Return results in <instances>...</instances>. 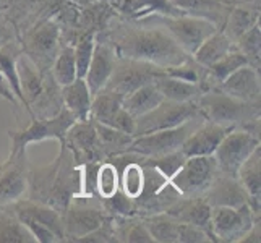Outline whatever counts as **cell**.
Wrapping results in <instances>:
<instances>
[{"instance_id":"26","label":"cell","mask_w":261,"mask_h":243,"mask_svg":"<svg viewBox=\"0 0 261 243\" xmlns=\"http://www.w3.org/2000/svg\"><path fill=\"white\" fill-rule=\"evenodd\" d=\"M256 23H259V8L240 0V2L232 4L221 30L236 42L242 34L247 33Z\"/></svg>"},{"instance_id":"34","label":"cell","mask_w":261,"mask_h":243,"mask_svg":"<svg viewBox=\"0 0 261 243\" xmlns=\"http://www.w3.org/2000/svg\"><path fill=\"white\" fill-rule=\"evenodd\" d=\"M76 76V64H75V52L71 44H67L65 47L57 53L52 64V79L57 86L70 85Z\"/></svg>"},{"instance_id":"17","label":"cell","mask_w":261,"mask_h":243,"mask_svg":"<svg viewBox=\"0 0 261 243\" xmlns=\"http://www.w3.org/2000/svg\"><path fill=\"white\" fill-rule=\"evenodd\" d=\"M115 59H117V56H115L114 49L111 47V44L101 42L96 39L93 57H91L88 71L85 75V81H86V85L93 96L106 88L107 81H109V78L112 75Z\"/></svg>"},{"instance_id":"3","label":"cell","mask_w":261,"mask_h":243,"mask_svg":"<svg viewBox=\"0 0 261 243\" xmlns=\"http://www.w3.org/2000/svg\"><path fill=\"white\" fill-rule=\"evenodd\" d=\"M76 122L70 111H67L64 105L62 109L52 117L47 119H33L31 125L28 128L20 130V131H8V138H10V154H26V146L30 143H38L44 140H57L60 146H64L65 143V134L68 128Z\"/></svg>"},{"instance_id":"42","label":"cell","mask_w":261,"mask_h":243,"mask_svg":"<svg viewBox=\"0 0 261 243\" xmlns=\"http://www.w3.org/2000/svg\"><path fill=\"white\" fill-rule=\"evenodd\" d=\"M23 226L28 229V232L33 235L34 241H39V243H54V241H59L57 235L54 233L50 229H47L46 226L42 224L36 222L33 219H26V218H18Z\"/></svg>"},{"instance_id":"5","label":"cell","mask_w":261,"mask_h":243,"mask_svg":"<svg viewBox=\"0 0 261 243\" xmlns=\"http://www.w3.org/2000/svg\"><path fill=\"white\" fill-rule=\"evenodd\" d=\"M156 23L163 24V28L172 36L174 41L182 47L188 56L201 46V42L219 30L213 21L195 15H178V16H152Z\"/></svg>"},{"instance_id":"9","label":"cell","mask_w":261,"mask_h":243,"mask_svg":"<svg viewBox=\"0 0 261 243\" xmlns=\"http://www.w3.org/2000/svg\"><path fill=\"white\" fill-rule=\"evenodd\" d=\"M161 75H164L163 67L148 64V62L117 57L112 75L106 88L122 96H127L140 86L152 83Z\"/></svg>"},{"instance_id":"8","label":"cell","mask_w":261,"mask_h":243,"mask_svg":"<svg viewBox=\"0 0 261 243\" xmlns=\"http://www.w3.org/2000/svg\"><path fill=\"white\" fill-rule=\"evenodd\" d=\"M218 174L213 156H193L185 159L170 183L182 196H203Z\"/></svg>"},{"instance_id":"28","label":"cell","mask_w":261,"mask_h":243,"mask_svg":"<svg viewBox=\"0 0 261 243\" xmlns=\"http://www.w3.org/2000/svg\"><path fill=\"white\" fill-rule=\"evenodd\" d=\"M232 49H236V42H233L222 30H216L211 36H208V38L201 42V46L192 53V59L198 65L208 68L214 62H218L219 59L226 56V53H229Z\"/></svg>"},{"instance_id":"19","label":"cell","mask_w":261,"mask_h":243,"mask_svg":"<svg viewBox=\"0 0 261 243\" xmlns=\"http://www.w3.org/2000/svg\"><path fill=\"white\" fill-rule=\"evenodd\" d=\"M218 89L247 102H259V71L244 65L219 83Z\"/></svg>"},{"instance_id":"31","label":"cell","mask_w":261,"mask_h":243,"mask_svg":"<svg viewBox=\"0 0 261 243\" xmlns=\"http://www.w3.org/2000/svg\"><path fill=\"white\" fill-rule=\"evenodd\" d=\"M122 99L123 96L112 91V89H101L97 94L93 96L89 119L102 125H111L115 114L122 109Z\"/></svg>"},{"instance_id":"29","label":"cell","mask_w":261,"mask_h":243,"mask_svg":"<svg viewBox=\"0 0 261 243\" xmlns=\"http://www.w3.org/2000/svg\"><path fill=\"white\" fill-rule=\"evenodd\" d=\"M154 86L158 91L163 94L164 99L177 102H187V101H198V97L203 94V88L196 83H188V81L178 79L169 75H161L154 81Z\"/></svg>"},{"instance_id":"11","label":"cell","mask_w":261,"mask_h":243,"mask_svg":"<svg viewBox=\"0 0 261 243\" xmlns=\"http://www.w3.org/2000/svg\"><path fill=\"white\" fill-rule=\"evenodd\" d=\"M64 146L70 149L71 159H80L86 162H101L102 149L99 145L94 122L91 119L75 122L65 134Z\"/></svg>"},{"instance_id":"6","label":"cell","mask_w":261,"mask_h":243,"mask_svg":"<svg viewBox=\"0 0 261 243\" xmlns=\"http://www.w3.org/2000/svg\"><path fill=\"white\" fill-rule=\"evenodd\" d=\"M259 146V138L244 128H232L214 151V160L221 175L236 177L244 160Z\"/></svg>"},{"instance_id":"2","label":"cell","mask_w":261,"mask_h":243,"mask_svg":"<svg viewBox=\"0 0 261 243\" xmlns=\"http://www.w3.org/2000/svg\"><path fill=\"white\" fill-rule=\"evenodd\" d=\"M204 120L239 128L244 123L259 119V102H247L214 88L204 91L196 101Z\"/></svg>"},{"instance_id":"25","label":"cell","mask_w":261,"mask_h":243,"mask_svg":"<svg viewBox=\"0 0 261 243\" xmlns=\"http://www.w3.org/2000/svg\"><path fill=\"white\" fill-rule=\"evenodd\" d=\"M60 96L62 101H64V107L73 114L78 122L89 119L93 94L89 91L85 78H75L70 85L62 86Z\"/></svg>"},{"instance_id":"24","label":"cell","mask_w":261,"mask_h":243,"mask_svg":"<svg viewBox=\"0 0 261 243\" xmlns=\"http://www.w3.org/2000/svg\"><path fill=\"white\" fill-rule=\"evenodd\" d=\"M184 13L201 16L213 21L221 30L232 7L229 0H170Z\"/></svg>"},{"instance_id":"15","label":"cell","mask_w":261,"mask_h":243,"mask_svg":"<svg viewBox=\"0 0 261 243\" xmlns=\"http://www.w3.org/2000/svg\"><path fill=\"white\" fill-rule=\"evenodd\" d=\"M180 222L193 224L203 229L210 235L211 241H216L211 229V204L204 196H180L164 211Z\"/></svg>"},{"instance_id":"10","label":"cell","mask_w":261,"mask_h":243,"mask_svg":"<svg viewBox=\"0 0 261 243\" xmlns=\"http://www.w3.org/2000/svg\"><path fill=\"white\" fill-rule=\"evenodd\" d=\"M259 218L253 214L250 204L242 208L214 206L211 208V229L216 241H239Z\"/></svg>"},{"instance_id":"46","label":"cell","mask_w":261,"mask_h":243,"mask_svg":"<svg viewBox=\"0 0 261 243\" xmlns=\"http://www.w3.org/2000/svg\"><path fill=\"white\" fill-rule=\"evenodd\" d=\"M0 97H4V99H7V101H10V102H16V97H15V94L12 93V89L8 88V85H7V81L4 79V76L0 75Z\"/></svg>"},{"instance_id":"16","label":"cell","mask_w":261,"mask_h":243,"mask_svg":"<svg viewBox=\"0 0 261 243\" xmlns=\"http://www.w3.org/2000/svg\"><path fill=\"white\" fill-rule=\"evenodd\" d=\"M206 201L214 206H227V208H242L250 204L245 188L236 177H227L218 174L203 195Z\"/></svg>"},{"instance_id":"38","label":"cell","mask_w":261,"mask_h":243,"mask_svg":"<svg viewBox=\"0 0 261 243\" xmlns=\"http://www.w3.org/2000/svg\"><path fill=\"white\" fill-rule=\"evenodd\" d=\"M185 156L184 152L177 149V151H172V152H167V154H163V156H156V157H141V164L145 166H151L154 167L159 174H163L166 178H172V175L177 172V170L182 167V164L185 162Z\"/></svg>"},{"instance_id":"45","label":"cell","mask_w":261,"mask_h":243,"mask_svg":"<svg viewBox=\"0 0 261 243\" xmlns=\"http://www.w3.org/2000/svg\"><path fill=\"white\" fill-rule=\"evenodd\" d=\"M259 235H261V226H259V219H258L251 224V227L245 232V235L239 240V243H259L261 241Z\"/></svg>"},{"instance_id":"4","label":"cell","mask_w":261,"mask_h":243,"mask_svg":"<svg viewBox=\"0 0 261 243\" xmlns=\"http://www.w3.org/2000/svg\"><path fill=\"white\" fill-rule=\"evenodd\" d=\"M193 119H203L196 101L177 102V101L163 99V102L158 104L152 111L138 117L137 123H135L133 137H140V134H146L159 130L175 128Z\"/></svg>"},{"instance_id":"20","label":"cell","mask_w":261,"mask_h":243,"mask_svg":"<svg viewBox=\"0 0 261 243\" xmlns=\"http://www.w3.org/2000/svg\"><path fill=\"white\" fill-rule=\"evenodd\" d=\"M59 38L60 30L54 21H44L28 34L26 52L33 57H38V60L34 62L36 67H39L42 62H49L54 59V53L59 46Z\"/></svg>"},{"instance_id":"7","label":"cell","mask_w":261,"mask_h":243,"mask_svg":"<svg viewBox=\"0 0 261 243\" xmlns=\"http://www.w3.org/2000/svg\"><path fill=\"white\" fill-rule=\"evenodd\" d=\"M204 119H193L188 120L184 125L169 130H159L146 134H140V137H133L127 152H135L143 157H156L163 156L167 152L177 151L182 146V143L187 140L198 125Z\"/></svg>"},{"instance_id":"47","label":"cell","mask_w":261,"mask_h":243,"mask_svg":"<svg viewBox=\"0 0 261 243\" xmlns=\"http://www.w3.org/2000/svg\"><path fill=\"white\" fill-rule=\"evenodd\" d=\"M109 2H111V4H117V5H120L122 0H109Z\"/></svg>"},{"instance_id":"40","label":"cell","mask_w":261,"mask_h":243,"mask_svg":"<svg viewBox=\"0 0 261 243\" xmlns=\"http://www.w3.org/2000/svg\"><path fill=\"white\" fill-rule=\"evenodd\" d=\"M106 212H109L115 218H130V215L137 214V206L135 200L128 198L122 190H119L115 195H112L107 200H101Z\"/></svg>"},{"instance_id":"23","label":"cell","mask_w":261,"mask_h":243,"mask_svg":"<svg viewBox=\"0 0 261 243\" xmlns=\"http://www.w3.org/2000/svg\"><path fill=\"white\" fill-rule=\"evenodd\" d=\"M237 180L245 188L250 200V208L259 218V200H261V146H258L244 160L237 172Z\"/></svg>"},{"instance_id":"14","label":"cell","mask_w":261,"mask_h":243,"mask_svg":"<svg viewBox=\"0 0 261 243\" xmlns=\"http://www.w3.org/2000/svg\"><path fill=\"white\" fill-rule=\"evenodd\" d=\"M233 127H224V125L203 120L198 127L188 134L187 140L182 143L180 151L185 157L193 156H213L216 148L219 146L222 138L232 130Z\"/></svg>"},{"instance_id":"12","label":"cell","mask_w":261,"mask_h":243,"mask_svg":"<svg viewBox=\"0 0 261 243\" xmlns=\"http://www.w3.org/2000/svg\"><path fill=\"white\" fill-rule=\"evenodd\" d=\"M65 229V241H73L78 237L99 229L107 221L106 211L86 206L80 201H70L67 209L62 214Z\"/></svg>"},{"instance_id":"43","label":"cell","mask_w":261,"mask_h":243,"mask_svg":"<svg viewBox=\"0 0 261 243\" xmlns=\"http://www.w3.org/2000/svg\"><path fill=\"white\" fill-rule=\"evenodd\" d=\"M135 123H137V119H135V117L128 111H125L123 105H122V109L115 114L114 120L111 122L109 127H112L115 130H120V131L127 133V134H132V137H133V133H135Z\"/></svg>"},{"instance_id":"39","label":"cell","mask_w":261,"mask_h":243,"mask_svg":"<svg viewBox=\"0 0 261 243\" xmlns=\"http://www.w3.org/2000/svg\"><path fill=\"white\" fill-rule=\"evenodd\" d=\"M96 46V33H86L82 38L78 39V42L73 46L75 52V64H76V76L85 78L89 62H91L93 52Z\"/></svg>"},{"instance_id":"32","label":"cell","mask_w":261,"mask_h":243,"mask_svg":"<svg viewBox=\"0 0 261 243\" xmlns=\"http://www.w3.org/2000/svg\"><path fill=\"white\" fill-rule=\"evenodd\" d=\"M143 222L148 227L152 241L159 243H177L178 221L167 212H154L143 218Z\"/></svg>"},{"instance_id":"41","label":"cell","mask_w":261,"mask_h":243,"mask_svg":"<svg viewBox=\"0 0 261 243\" xmlns=\"http://www.w3.org/2000/svg\"><path fill=\"white\" fill-rule=\"evenodd\" d=\"M204 241H211V238L203 229L193 226V224L178 221L177 243H204Z\"/></svg>"},{"instance_id":"35","label":"cell","mask_w":261,"mask_h":243,"mask_svg":"<svg viewBox=\"0 0 261 243\" xmlns=\"http://www.w3.org/2000/svg\"><path fill=\"white\" fill-rule=\"evenodd\" d=\"M96 195L101 200H107L120 190V172L111 160L99 162L96 170Z\"/></svg>"},{"instance_id":"27","label":"cell","mask_w":261,"mask_h":243,"mask_svg":"<svg viewBox=\"0 0 261 243\" xmlns=\"http://www.w3.org/2000/svg\"><path fill=\"white\" fill-rule=\"evenodd\" d=\"M21 53H23V50L16 44V41H13L10 44H5V46L0 47V75H2L4 79L7 81V85L12 89L15 97L24 105V109L33 115L28 102H26V97L23 94L20 78H18V70H16V60Z\"/></svg>"},{"instance_id":"44","label":"cell","mask_w":261,"mask_h":243,"mask_svg":"<svg viewBox=\"0 0 261 243\" xmlns=\"http://www.w3.org/2000/svg\"><path fill=\"white\" fill-rule=\"evenodd\" d=\"M13 41H16L13 24L8 21L4 15H0V47L5 46V44H10Z\"/></svg>"},{"instance_id":"48","label":"cell","mask_w":261,"mask_h":243,"mask_svg":"<svg viewBox=\"0 0 261 243\" xmlns=\"http://www.w3.org/2000/svg\"><path fill=\"white\" fill-rule=\"evenodd\" d=\"M229 2H232V4H236V2H239V0H229Z\"/></svg>"},{"instance_id":"18","label":"cell","mask_w":261,"mask_h":243,"mask_svg":"<svg viewBox=\"0 0 261 243\" xmlns=\"http://www.w3.org/2000/svg\"><path fill=\"white\" fill-rule=\"evenodd\" d=\"M13 214L16 218L33 219L50 229L57 235L59 241H65V229L62 214L52 206L36 200H18L13 203Z\"/></svg>"},{"instance_id":"33","label":"cell","mask_w":261,"mask_h":243,"mask_svg":"<svg viewBox=\"0 0 261 243\" xmlns=\"http://www.w3.org/2000/svg\"><path fill=\"white\" fill-rule=\"evenodd\" d=\"M94 128H96V134H97L99 145H101L104 156H117V154H122V152H127L130 143L133 140L132 134H127L120 130L109 127V125H102L97 122H94Z\"/></svg>"},{"instance_id":"37","label":"cell","mask_w":261,"mask_h":243,"mask_svg":"<svg viewBox=\"0 0 261 243\" xmlns=\"http://www.w3.org/2000/svg\"><path fill=\"white\" fill-rule=\"evenodd\" d=\"M261 28L259 23L240 36L236 41V47L244 53L248 60V65L259 71V53H261Z\"/></svg>"},{"instance_id":"22","label":"cell","mask_w":261,"mask_h":243,"mask_svg":"<svg viewBox=\"0 0 261 243\" xmlns=\"http://www.w3.org/2000/svg\"><path fill=\"white\" fill-rule=\"evenodd\" d=\"M120 13L132 21H145L152 16H178L184 12L170 0H122Z\"/></svg>"},{"instance_id":"30","label":"cell","mask_w":261,"mask_h":243,"mask_svg":"<svg viewBox=\"0 0 261 243\" xmlns=\"http://www.w3.org/2000/svg\"><path fill=\"white\" fill-rule=\"evenodd\" d=\"M163 94L158 91L154 83L143 85L138 89H135L130 94L123 96L122 105L125 111H128L135 119L145 115L146 112L152 111L158 104L163 102Z\"/></svg>"},{"instance_id":"1","label":"cell","mask_w":261,"mask_h":243,"mask_svg":"<svg viewBox=\"0 0 261 243\" xmlns=\"http://www.w3.org/2000/svg\"><path fill=\"white\" fill-rule=\"evenodd\" d=\"M109 44L117 57L132 59L158 67H175L190 57L164 28L140 26L137 21L115 26Z\"/></svg>"},{"instance_id":"36","label":"cell","mask_w":261,"mask_h":243,"mask_svg":"<svg viewBox=\"0 0 261 243\" xmlns=\"http://www.w3.org/2000/svg\"><path fill=\"white\" fill-rule=\"evenodd\" d=\"M33 235L15 214H0V243H31Z\"/></svg>"},{"instance_id":"21","label":"cell","mask_w":261,"mask_h":243,"mask_svg":"<svg viewBox=\"0 0 261 243\" xmlns=\"http://www.w3.org/2000/svg\"><path fill=\"white\" fill-rule=\"evenodd\" d=\"M16 70H18V78H20V85L26 97V102H28L33 112V107L38 105L41 102V99L47 93L46 79H44L41 68L36 67L34 62H31L28 57H24V53L18 57Z\"/></svg>"},{"instance_id":"13","label":"cell","mask_w":261,"mask_h":243,"mask_svg":"<svg viewBox=\"0 0 261 243\" xmlns=\"http://www.w3.org/2000/svg\"><path fill=\"white\" fill-rule=\"evenodd\" d=\"M24 164L26 154L8 156L0 164V206L13 204L28 192V170Z\"/></svg>"}]
</instances>
